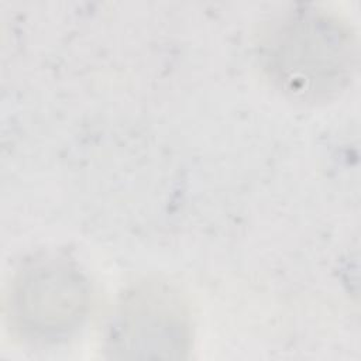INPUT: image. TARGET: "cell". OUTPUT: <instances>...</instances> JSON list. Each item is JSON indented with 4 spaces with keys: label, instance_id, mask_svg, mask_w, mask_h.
I'll return each mask as SVG.
<instances>
[{
    "label": "cell",
    "instance_id": "cell-2",
    "mask_svg": "<svg viewBox=\"0 0 361 361\" xmlns=\"http://www.w3.org/2000/svg\"><path fill=\"white\" fill-rule=\"evenodd\" d=\"M107 343L118 358H183L190 348L186 305L166 282H138L118 300Z\"/></svg>",
    "mask_w": 361,
    "mask_h": 361
},
{
    "label": "cell",
    "instance_id": "cell-3",
    "mask_svg": "<svg viewBox=\"0 0 361 361\" xmlns=\"http://www.w3.org/2000/svg\"><path fill=\"white\" fill-rule=\"evenodd\" d=\"M89 283L73 265L47 259L21 269L10 290V316L16 327L31 338H59L86 317Z\"/></svg>",
    "mask_w": 361,
    "mask_h": 361
},
{
    "label": "cell",
    "instance_id": "cell-1",
    "mask_svg": "<svg viewBox=\"0 0 361 361\" xmlns=\"http://www.w3.org/2000/svg\"><path fill=\"white\" fill-rule=\"evenodd\" d=\"M259 61L271 82L299 102L338 96L355 76L358 39L340 16L317 6L290 8L262 34Z\"/></svg>",
    "mask_w": 361,
    "mask_h": 361
}]
</instances>
